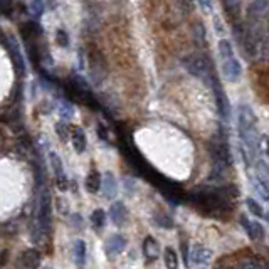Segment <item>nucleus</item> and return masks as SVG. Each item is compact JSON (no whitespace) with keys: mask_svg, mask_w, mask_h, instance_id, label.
I'll list each match as a JSON object with an SVG mask.
<instances>
[{"mask_svg":"<svg viewBox=\"0 0 269 269\" xmlns=\"http://www.w3.org/2000/svg\"><path fill=\"white\" fill-rule=\"evenodd\" d=\"M210 89H212V93H214V98H215V103H217V109H219V115H221V120L222 121H229V118H230V103H229V98H227L224 88H222L221 81H219V78L212 83Z\"/></svg>","mask_w":269,"mask_h":269,"instance_id":"obj_6","label":"nucleus"},{"mask_svg":"<svg viewBox=\"0 0 269 269\" xmlns=\"http://www.w3.org/2000/svg\"><path fill=\"white\" fill-rule=\"evenodd\" d=\"M237 190L234 185L230 187H200L190 190L185 197L192 207H195L200 214L210 219H226L236 209Z\"/></svg>","mask_w":269,"mask_h":269,"instance_id":"obj_1","label":"nucleus"},{"mask_svg":"<svg viewBox=\"0 0 269 269\" xmlns=\"http://www.w3.org/2000/svg\"><path fill=\"white\" fill-rule=\"evenodd\" d=\"M222 73H224V78L229 83H236L239 81L241 74H242V66L237 61V58H230L222 61Z\"/></svg>","mask_w":269,"mask_h":269,"instance_id":"obj_11","label":"nucleus"},{"mask_svg":"<svg viewBox=\"0 0 269 269\" xmlns=\"http://www.w3.org/2000/svg\"><path fill=\"white\" fill-rule=\"evenodd\" d=\"M86 190L89 192V194H98V192L103 188V179H101V173L98 172V170H91L88 173V177H86Z\"/></svg>","mask_w":269,"mask_h":269,"instance_id":"obj_17","label":"nucleus"},{"mask_svg":"<svg viewBox=\"0 0 269 269\" xmlns=\"http://www.w3.org/2000/svg\"><path fill=\"white\" fill-rule=\"evenodd\" d=\"M89 67H91L89 69L91 81L96 86H100L106 78V62L100 51H94L89 54Z\"/></svg>","mask_w":269,"mask_h":269,"instance_id":"obj_7","label":"nucleus"},{"mask_svg":"<svg viewBox=\"0 0 269 269\" xmlns=\"http://www.w3.org/2000/svg\"><path fill=\"white\" fill-rule=\"evenodd\" d=\"M184 66L187 69V73H190L195 78L202 79L207 86H212V83L217 79V74H215V69L212 66L210 59L206 58L204 54H190L184 59Z\"/></svg>","mask_w":269,"mask_h":269,"instance_id":"obj_3","label":"nucleus"},{"mask_svg":"<svg viewBox=\"0 0 269 269\" xmlns=\"http://www.w3.org/2000/svg\"><path fill=\"white\" fill-rule=\"evenodd\" d=\"M192 32H194L195 44L206 47L207 45V32H206V27H204L202 22H194V25H192Z\"/></svg>","mask_w":269,"mask_h":269,"instance_id":"obj_20","label":"nucleus"},{"mask_svg":"<svg viewBox=\"0 0 269 269\" xmlns=\"http://www.w3.org/2000/svg\"><path fill=\"white\" fill-rule=\"evenodd\" d=\"M49 162H51V166H52V172H54V175H56V180L64 179V177H66V173H64L62 160L59 158V155L54 153V151H51V153H49Z\"/></svg>","mask_w":269,"mask_h":269,"instance_id":"obj_21","label":"nucleus"},{"mask_svg":"<svg viewBox=\"0 0 269 269\" xmlns=\"http://www.w3.org/2000/svg\"><path fill=\"white\" fill-rule=\"evenodd\" d=\"M246 206H248V209H249V212H251L254 217H263V219H266V212H264V209L261 207V204L257 202V200H254V199H246Z\"/></svg>","mask_w":269,"mask_h":269,"instance_id":"obj_28","label":"nucleus"},{"mask_svg":"<svg viewBox=\"0 0 269 269\" xmlns=\"http://www.w3.org/2000/svg\"><path fill=\"white\" fill-rule=\"evenodd\" d=\"M190 261L192 266L199 268V266H209L212 261V251L204 246H194L190 252Z\"/></svg>","mask_w":269,"mask_h":269,"instance_id":"obj_13","label":"nucleus"},{"mask_svg":"<svg viewBox=\"0 0 269 269\" xmlns=\"http://www.w3.org/2000/svg\"><path fill=\"white\" fill-rule=\"evenodd\" d=\"M239 224L242 226V229L246 230V234H248V237L251 241H256V242L264 241L266 232H264V227L261 226V222L251 221V219H249L246 214H241L239 215Z\"/></svg>","mask_w":269,"mask_h":269,"instance_id":"obj_8","label":"nucleus"},{"mask_svg":"<svg viewBox=\"0 0 269 269\" xmlns=\"http://www.w3.org/2000/svg\"><path fill=\"white\" fill-rule=\"evenodd\" d=\"M98 135H100V138L103 140V142H108V143L111 142V140H109V133L103 128V124H98Z\"/></svg>","mask_w":269,"mask_h":269,"instance_id":"obj_37","label":"nucleus"},{"mask_svg":"<svg viewBox=\"0 0 269 269\" xmlns=\"http://www.w3.org/2000/svg\"><path fill=\"white\" fill-rule=\"evenodd\" d=\"M143 256L146 263H155L160 257V244L153 236H146L143 239Z\"/></svg>","mask_w":269,"mask_h":269,"instance_id":"obj_14","label":"nucleus"},{"mask_svg":"<svg viewBox=\"0 0 269 269\" xmlns=\"http://www.w3.org/2000/svg\"><path fill=\"white\" fill-rule=\"evenodd\" d=\"M91 224H93L94 229L101 230L106 224V212L103 209H96L91 214Z\"/></svg>","mask_w":269,"mask_h":269,"instance_id":"obj_26","label":"nucleus"},{"mask_svg":"<svg viewBox=\"0 0 269 269\" xmlns=\"http://www.w3.org/2000/svg\"><path fill=\"white\" fill-rule=\"evenodd\" d=\"M128 246V241L123 234H113L109 236L104 242V254L108 257H116L120 256L121 252H124Z\"/></svg>","mask_w":269,"mask_h":269,"instance_id":"obj_9","label":"nucleus"},{"mask_svg":"<svg viewBox=\"0 0 269 269\" xmlns=\"http://www.w3.org/2000/svg\"><path fill=\"white\" fill-rule=\"evenodd\" d=\"M222 7L230 22H239L241 10H242V0H222Z\"/></svg>","mask_w":269,"mask_h":269,"instance_id":"obj_15","label":"nucleus"},{"mask_svg":"<svg viewBox=\"0 0 269 269\" xmlns=\"http://www.w3.org/2000/svg\"><path fill=\"white\" fill-rule=\"evenodd\" d=\"M71 142H73L74 150L78 151V153H83V151L86 150V145H88V142H86V133H84V130H83V128H79V126L73 128Z\"/></svg>","mask_w":269,"mask_h":269,"instance_id":"obj_18","label":"nucleus"},{"mask_svg":"<svg viewBox=\"0 0 269 269\" xmlns=\"http://www.w3.org/2000/svg\"><path fill=\"white\" fill-rule=\"evenodd\" d=\"M56 133H58V136L61 138V142H66V140L73 135V128L67 123H64V121H59V123L56 124Z\"/></svg>","mask_w":269,"mask_h":269,"instance_id":"obj_30","label":"nucleus"},{"mask_svg":"<svg viewBox=\"0 0 269 269\" xmlns=\"http://www.w3.org/2000/svg\"><path fill=\"white\" fill-rule=\"evenodd\" d=\"M257 130V116L252 111V108L249 104H241L237 109V131H239L241 143L246 150L249 151L251 158H254L257 155V140L259 136L256 133Z\"/></svg>","mask_w":269,"mask_h":269,"instance_id":"obj_2","label":"nucleus"},{"mask_svg":"<svg viewBox=\"0 0 269 269\" xmlns=\"http://www.w3.org/2000/svg\"><path fill=\"white\" fill-rule=\"evenodd\" d=\"M73 256H74L76 266H79V268H84L86 266V242L83 239H78L74 242Z\"/></svg>","mask_w":269,"mask_h":269,"instance_id":"obj_19","label":"nucleus"},{"mask_svg":"<svg viewBox=\"0 0 269 269\" xmlns=\"http://www.w3.org/2000/svg\"><path fill=\"white\" fill-rule=\"evenodd\" d=\"M254 170H256L257 179H259L261 182H264V184L269 187V165L259 158V160H256V164H254Z\"/></svg>","mask_w":269,"mask_h":269,"instance_id":"obj_22","label":"nucleus"},{"mask_svg":"<svg viewBox=\"0 0 269 269\" xmlns=\"http://www.w3.org/2000/svg\"><path fill=\"white\" fill-rule=\"evenodd\" d=\"M164 261H165V266L173 269V268H179V256H177L175 249L173 248H165L164 249Z\"/></svg>","mask_w":269,"mask_h":269,"instance_id":"obj_24","label":"nucleus"},{"mask_svg":"<svg viewBox=\"0 0 269 269\" xmlns=\"http://www.w3.org/2000/svg\"><path fill=\"white\" fill-rule=\"evenodd\" d=\"M199 5L202 10H206V12H212V0H199Z\"/></svg>","mask_w":269,"mask_h":269,"instance_id":"obj_39","label":"nucleus"},{"mask_svg":"<svg viewBox=\"0 0 269 269\" xmlns=\"http://www.w3.org/2000/svg\"><path fill=\"white\" fill-rule=\"evenodd\" d=\"M30 10H32L34 17L39 19L45 12V0H32L30 2Z\"/></svg>","mask_w":269,"mask_h":269,"instance_id":"obj_33","label":"nucleus"},{"mask_svg":"<svg viewBox=\"0 0 269 269\" xmlns=\"http://www.w3.org/2000/svg\"><path fill=\"white\" fill-rule=\"evenodd\" d=\"M252 187H254V190H256V194L261 197V199L264 200V202H268L269 204V187L264 182H261L257 177H254L252 179Z\"/></svg>","mask_w":269,"mask_h":269,"instance_id":"obj_25","label":"nucleus"},{"mask_svg":"<svg viewBox=\"0 0 269 269\" xmlns=\"http://www.w3.org/2000/svg\"><path fill=\"white\" fill-rule=\"evenodd\" d=\"M56 42H58L61 47H69V34L64 29H58L56 30Z\"/></svg>","mask_w":269,"mask_h":269,"instance_id":"obj_34","label":"nucleus"},{"mask_svg":"<svg viewBox=\"0 0 269 269\" xmlns=\"http://www.w3.org/2000/svg\"><path fill=\"white\" fill-rule=\"evenodd\" d=\"M155 222L160 227H164V229H172L173 227V221L165 212H155Z\"/></svg>","mask_w":269,"mask_h":269,"instance_id":"obj_32","label":"nucleus"},{"mask_svg":"<svg viewBox=\"0 0 269 269\" xmlns=\"http://www.w3.org/2000/svg\"><path fill=\"white\" fill-rule=\"evenodd\" d=\"M58 109H59L61 118L66 120V121H69L74 116V109H73V104L69 103V100H62V101H61V103L58 104Z\"/></svg>","mask_w":269,"mask_h":269,"instance_id":"obj_27","label":"nucleus"},{"mask_svg":"<svg viewBox=\"0 0 269 269\" xmlns=\"http://www.w3.org/2000/svg\"><path fill=\"white\" fill-rule=\"evenodd\" d=\"M71 221H73V224H74L76 229H79V227L84 226V221H83L81 214H73V217H71Z\"/></svg>","mask_w":269,"mask_h":269,"instance_id":"obj_38","label":"nucleus"},{"mask_svg":"<svg viewBox=\"0 0 269 269\" xmlns=\"http://www.w3.org/2000/svg\"><path fill=\"white\" fill-rule=\"evenodd\" d=\"M241 268H268V263H264L259 256H251V257H246L239 263Z\"/></svg>","mask_w":269,"mask_h":269,"instance_id":"obj_29","label":"nucleus"},{"mask_svg":"<svg viewBox=\"0 0 269 269\" xmlns=\"http://www.w3.org/2000/svg\"><path fill=\"white\" fill-rule=\"evenodd\" d=\"M2 44L3 47L7 49L10 56V61H12L14 67H15V74L17 78H22L25 76V61H24V56H22V51H21V45H19L17 39L12 36V34H2Z\"/></svg>","mask_w":269,"mask_h":269,"instance_id":"obj_5","label":"nucleus"},{"mask_svg":"<svg viewBox=\"0 0 269 269\" xmlns=\"http://www.w3.org/2000/svg\"><path fill=\"white\" fill-rule=\"evenodd\" d=\"M217 49H219V54H221L222 61L230 59V58H236V56H234V47H232V44H230V41L221 39V41H219Z\"/></svg>","mask_w":269,"mask_h":269,"instance_id":"obj_23","label":"nucleus"},{"mask_svg":"<svg viewBox=\"0 0 269 269\" xmlns=\"http://www.w3.org/2000/svg\"><path fill=\"white\" fill-rule=\"evenodd\" d=\"M116 194H118V182H116V177L113 175L111 172L104 173L103 179V195L104 199H115Z\"/></svg>","mask_w":269,"mask_h":269,"instance_id":"obj_16","label":"nucleus"},{"mask_svg":"<svg viewBox=\"0 0 269 269\" xmlns=\"http://www.w3.org/2000/svg\"><path fill=\"white\" fill-rule=\"evenodd\" d=\"M5 261H7V251H2V261H0V264L5 266Z\"/></svg>","mask_w":269,"mask_h":269,"instance_id":"obj_40","label":"nucleus"},{"mask_svg":"<svg viewBox=\"0 0 269 269\" xmlns=\"http://www.w3.org/2000/svg\"><path fill=\"white\" fill-rule=\"evenodd\" d=\"M180 249H182V259H184L185 266L188 264V261H190V254H188V244L185 241H182L180 244Z\"/></svg>","mask_w":269,"mask_h":269,"instance_id":"obj_36","label":"nucleus"},{"mask_svg":"<svg viewBox=\"0 0 269 269\" xmlns=\"http://www.w3.org/2000/svg\"><path fill=\"white\" fill-rule=\"evenodd\" d=\"M41 263H42V256H41V252L34 248H29V249H25V251H22L17 259V266L29 268V269L39 268Z\"/></svg>","mask_w":269,"mask_h":269,"instance_id":"obj_10","label":"nucleus"},{"mask_svg":"<svg viewBox=\"0 0 269 269\" xmlns=\"http://www.w3.org/2000/svg\"><path fill=\"white\" fill-rule=\"evenodd\" d=\"M0 12L5 17L12 19L15 14V2L14 0H0Z\"/></svg>","mask_w":269,"mask_h":269,"instance_id":"obj_31","label":"nucleus"},{"mask_svg":"<svg viewBox=\"0 0 269 269\" xmlns=\"http://www.w3.org/2000/svg\"><path fill=\"white\" fill-rule=\"evenodd\" d=\"M109 217H111L113 224L116 227H123L128 222V217H130V212H128L126 206L123 202H115L109 207Z\"/></svg>","mask_w":269,"mask_h":269,"instance_id":"obj_12","label":"nucleus"},{"mask_svg":"<svg viewBox=\"0 0 269 269\" xmlns=\"http://www.w3.org/2000/svg\"><path fill=\"white\" fill-rule=\"evenodd\" d=\"M257 148H259V153H263L264 157H269V136L268 135H259Z\"/></svg>","mask_w":269,"mask_h":269,"instance_id":"obj_35","label":"nucleus"},{"mask_svg":"<svg viewBox=\"0 0 269 269\" xmlns=\"http://www.w3.org/2000/svg\"><path fill=\"white\" fill-rule=\"evenodd\" d=\"M37 222H39L41 229H42L44 236L51 234L52 227V200L49 190L42 188L39 195V204H37Z\"/></svg>","mask_w":269,"mask_h":269,"instance_id":"obj_4","label":"nucleus"}]
</instances>
